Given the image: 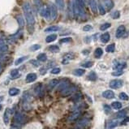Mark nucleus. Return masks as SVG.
I'll list each match as a JSON object with an SVG mask.
<instances>
[{
  "instance_id": "48",
  "label": "nucleus",
  "mask_w": 129,
  "mask_h": 129,
  "mask_svg": "<svg viewBox=\"0 0 129 129\" xmlns=\"http://www.w3.org/2000/svg\"><path fill=\"white\" fill-rule=\"evenodd\" d=\"M119 16H120V13H119V11H116L115 12H113V14H112V18L113 19H118V18H119Z\"/></svg>"
},
{
  "instance_id": "13",
  "label": "nucleus",
  "mask_w": 129,
  "mask_h": 129,
  "mask_svg": "<svg viewBox=\"0 0 129 129\" xmlns=\"http://www.w3.org/2000/svg\"><path fill=\"white\" fill-rule=\"evenodd\" d=\"M88 3H89V7L92 11L94 14H96L97 12V4L96 0H88Z\"/></svg>"
},
{
  "instance_id": "30",
  "label": "nucleus",
  "mask_w": 129,
  "mask_h": 129,
  "mask_svg": "<svg viewBox=\"0 0 129 129\" xmlns=\"http://www.w3.org/2000/svg\"><path fill=\"white\" fill-rule=\"evenodd\" d=\"M49 50L52 53H59V47L56 45H52L49 47Z\"/></svg>"
},
{
  "instance_id": "21",
  "label": "nucleus",
  "mask_w": 129,
  "mask_h": 129,
  "mask_svg": "<svg viewBox=\"0 0 129 129\" xmlns=\"http://www.w3.org/2000/svg\"><path fill=\"white\" fill-rule=\"evenodd\" d=\"M20 92H21V90L19 89V88H11L9 89V95L11 96V97H13V96H16L18 95Z\"/></svg>"
},
{
  "instance_id": "22",
  "label": "nucleus",
  "mask_w": 129,
  "mask_h": 129,
  "mask_svg": "<svg viewBox=\"0 0 129 129\" xmlns=\"http://www.w3.org/2000/svg\"><path fill=\"white\" fill-rule=\"evenodd\" d=\"M55 2H56V5H57V7L59 8V10H63L64 9L65 7V3H64V0H55Z\"/></svg>"
},
{
  "instance_id": "10",
  "label": "nucleus",
  "mask_w": 129,
  "mask_h": 129,
  "mask_svg": "<svg viewBox=\"0 0 129 129\" xmlns=\"http://www.w3.org/2000/svg\"><path fill=\"white\" fill-rule=\"evenodd\" d=\"M69 85H70L69 80H64L61 83H59V86H58V90H59V91L64 90V89H65L66 88L69 87V86H70Z\"/></svg>"
},
{
  "instance_id": "14",
  "label": "nucleus",
  "mask_w": 129,
  "mask_h": 129,
  "mask_svg": "<svg viewBox=\"0 0 129 129\" xmlns=\"http://www.w3.org/2000/svg\"><path fill=\"white\" fill-rule=\"evenodd\" d=\"M118 124V120L115 119H112L107 123V126H106V129H113L115 128V127H117V125Z\"/></svg>"
},
{
  "instance_id": "40",
  "label": "nucleus",
  "mask_w": 129,
  "mask_h": 129,
  "mask_svg": "<svg viewBox=\"0 0 129 129\" xmlns=\"http://www.w3.org/2000/svg\"><path fill=\"white\" fill-rule=\"evenodd\" d=\"M103 108H104V111L106 112L107 115H109V114L111 113V108H110V107L109 105L105 104L104 106H103Z\"/></svg>"
},
{
  "instance_id": "42",
  "label": "nucleus",
  "mask_w": 129,
  "mask_h": 129,
  "mask_svg": "<svg viewBox=\"0 0 129 129\" xmlns=\"http://www.w3.org/2000/svg\"><path fill=\"white\" fill-rule=\"evenodd\" d=\"M98 9H99V12H100V14L101 15H105L106 14V10H105V8H104V7L102 6V4H98Z\"/></svg>"
},
{
  "instance_id": "9",
  "label": "nucleus",
  "mask_w": 129,
  "mask_h": 129,
  "mask_svg": "<svg viewBox=\"0 0 129 129\" xmlns=\"http://www.w3.org/2000/svg\"><path fill=\"white\" fill-rule=\"evenodd\" d=\"M125 26L124 25H119L118 27L117 30H116V33H115V37L117 38H120L121 37L123 36V33L125 32Z\"/></svg>"
},
{
  "instance_id": "25",
  "label": "nucleus",
  "mask_w": 129,
  "mask_h": 129,
  "mask_svg": "<svg viewBox=\"0 0 129 129\" xmlns=\"http://www.w3.org/2000/svg\"><path fill=\"white\" fill-rule=\"evenodd\" d=\"M16 21H17V22H18V24H19V25L21 27H24V24H25L24 19V17L21 16V15H19V16H16Z\"/></svg>"
},
{
  "instance_id": "41",
  "label": "nucleus",
  "mask_w": 129,
  "mask_h": 129,
  "mask_svg": "<svg viewBox=\"0 0 129 129\" xmlns=\"http://www.w3.org/2000/svg\"><path fill=\"white\" fill-rule=\"evenodd\" d=\"M41 49V45H38V44H35V45H32L31 47H30V50L31 51H36V50Z\"/></svg>"
},
{
  "instance_id": "26",
  "label": "nucleus",
  "mask_w": 129,
  "mask_h": 129,
  "mask_svg": "<svg viewBox=\"0 0 129 129\" xmlns=\"http://www.w3.org/2000/svg\"><path fill=\"white\" fill-rule=\"evenodd\" d=\"M85 69H81V68H78V69H75L74 70V72H73V74L75 75H76V76H81L85 74Z\"/></svg>"
},
{
  "instance_id": "51",
  "label": "nucleus",
  "mask_w": 129,
  "mask_h": 129,
  "mask_svg": "<svg viewBox=\"0 0 129 129\" xmlns=\"http://www.w3.org/2000/svg\"><path fill=\"white\" fill-rule=\"evenodd\" d=\"M22 35V31H19L18 32H16L15 35H12L11 37L12 38H15V39H16V38H19L20 37H21Z\"/></svg>"
},
{
  "instance_id": "18",
  "label": "nucleus",
  "mask_w": 129,
  "mask_h": 129,
  "mask_svg": "<svg viewBox=\"0 0 129 129\" xmlns=\"http://www.w3.org/2000/svg\"><path fill=\"white\" fill-rule=\"evenodd\" d=\"M88 123H89V120L88 119V118H83L80 121H79L77 123V126L79 128H85V126L88 125Z\"/></svg>"
},
{
  "instance_id": "11",
  "label": "nucleus",
  "mask_w": 129,
  "mask_h": 129,
  "mask_svg": "<svg viewBox=\"0 0 129 129\" xmlns=\"http://www.w3.org/2000/svg\"><path fill=\"white\" fill-rule=\"evenodd\" d=\"M37 75L36 73H29V74L27 75L26 78H25V80H26L27 83H32V82H34L37 80Z\"/></svg>"
},
{
  "instance_id": "28",
  "label": "nucleus",
  "mask_w": 129,
  "mask_h": 129,
  "mask_svg": "<svg viewBox=\"0 0 129 129\" xmlns=\"http://www.w3.org/2000/svg\"><path fill=\"white\" fill-rule=\"evenodd\" d=\"M115 43H112V44L109 45L108 46H107V48H106V51L108 53H113V52H115Z\"/></svg>"
},
{
  "instance_id": "20",
  "label": "nucleus",
  "mask_w": 129,
  "mask_h": 129,
  "mask_svg": "<svg viewBox=\"0 0 129 129\" xmlns=\"http://www.w3.org/2000/svg\"><path fill=\"white\" fill-rule=\"evenodd\" d=\"M60 83L59 80V79H53L51 80L49 82V84H48V86H49L50 88H53L54 87H56L57 85H59V84Z\"/></svg>"
},
{
  "instance_id": "15",
  "label": "nucleus",
  "mask_w": 129,
  "mask_h": 129,
  "mask_svg": "<svg viewBox=\"0 0 129 129\" xmlns=\"http://www.w3.org/2000/svg\"><path fill=\"white\" fill-rule=\"evenodd\" d=\"M102 97L107 99H112L115 97V93L111 90H106L105 92L102 93Z\"/></svg>"
},
{
  "instance_id": "27",
  "label": "nucleus",
  "mask_w": 129,
  "mask_h": 129,
  "mask_svg": "<svg viewBox=\"0 0 129 129\" xmlns=\"http://www.w3.org/2000/svg\"><path fill=\"white\" fill-rule=\"evenodd\" d=\"M21 76V74H20L19 71L17 69H13L11 72V77L12 79H16V78H18Z\"/></svg>"
},
{
  "instance_id": "53",
  "label": "nucleus",
  "mask_w": 129,
  "mask_h": 129,
  "mask_svg": "<svg viewBox=\"0 0 129 129\" xmlns=\"http://www.w3.org/2000/svg\"><path fill=\"white\" fill-rule=\"evenodd\" d=\"M82 53H83V54H84L87 55V54H89V51H88V50H83Z\"/></svg>"
},
{
  "instance_id": "36",
  "label": "nucleus",
  "mask_w": 129,
  "mask_h": 129,
  "mask_svg": "<svg viewBox=\"0 0 129 129\" xmlns=\"http://www.w3.org/2000/svg\"><path fill=\"white\" fill-rule=\"evenodd\" d=\"M34 4H35L36 8L38 10V11H40V9L43 7L42 0H34Z\"/></svg>"
},
{
  "instance_id": "35",
  "label": "nucleus",
  "mask_w": 129,
  "mask_h": 129,
  "mask_svg": "<svg viewBox=\"0 0 129 129\" xmlns=\"http://www.w3.org/2000/svg\"><path fill=\"white\" fill-rule=\"evenodd\" d=\"M126 115H127V111H126V110H120L118 111V112L116 113V116H117L118 118H125Z\"/></svg>"
},
{
  "instance_id": "45",
  "label": "nucleus",
  "mask_w": 129,
  "mask_h": 129,
  "mask_svg": "<svg viewBox=\"0 0 129 129\" xmlns=\"http://www.w3.org/2000/svg\"><path fill=\"white\" fill-rule=\"evenodd\" d=\"M93 29V27L92 25L90 24H87V25H85L84 28H83V30H84L85 32H88V31H91V30Z\"/></svg>"
},
{
  "instance_id": "47",
  "label": "nucleus",
  "mask_w": 129,
  "mask_h": 129,
  "mask_svg": "<svg viewBox=\"0 0 129 129\" xmlns=\"http://www.w3.org/2000/svg\"><path fill=\"white\" fill-rule=\"evenodd\" d=\"M30 64H32L33 66H35V67H39L40 66V63L37 61V59H32V60H30Z\"/></svg>"
},
{
  "instance_id": "23",
  "label": "nucleus",
  "mask_w": 129,
  "mask_h": 129,
  "mask_svg": "<svg viewBox=\"0 0 129 129\" xmlns=\"http://www.w3.org/2000/svg\"><path fill=\"white\" fill-rule=\"evenodd\" d=\"M56 39H57V35L56 34H50L46 37V38H45V42H46L47 43H50V42H54Z\"/></svg>"
},
{
  "instance_id": "3",
  "label": "nucleus",
  "mask_w": 129,
  "mask_h": 129,
  "mask_svg": "<svg viewBox=\"0 0 129 129\" xmlns=\"http://www.w3.org/2000/svg\"><path fill=\"white\" fill-rule=\"evenodd\" d=\"M75 90H76V87H75V86L70 85L69 87L66 88L65 89L61 91V96H63V97H68V96L71 95L72 93L75 92Z\"/></svg>"
},
{
  "instance_id": "43",
  "label": "nucleus",
  "mask_w": 129,
  "mask_h": 129,
  "mask_svg": "<svg viewBox=\"0 0 129 129\" xmlns=\"http://www.w3.org/2000/svg\"><path fill=\"white\" fill-rule=\"evenodd\" d=\"M7 50H8V46H7V45H0V54H1V53H3V52L7 51Z\"/></svg>"
},
{
  "instance_id": "46",
  "label": "nucleus",
  "mask_w": 129,
  "mask_h": 129,
  "mask_svg": "<svg viewBox=\"0 0 129 129\" xmlns=\"http://www.w3.org/2000/svg\"><path fill=\"white\" fill-rule=\"evenodd\" d=\"M60 72H61V69L59 67H55L54 69H52L50 72H51V74L55 75V74H59V73H60Z\"/></svg>"
},
{
  "instance_id": "44",
  "label": "nucleus",
  "mask_w": 129,
  "mask_h": 129,
  "mask_svg": "<svg viewBox=\"0 0 129 129\" xmlns=\"http://www.w3.org/2000/svg\"><path fill=\"white\" fill-rule=\"evenodd\" d=\"M123 71L122 70H117L115 72H112V75L114 76H119V75H123Z\"/></svg>"
},
{
  "instance_id": "12",
  "label": "nucleus",
  "mask_w": 129,
  "mask_h": 129,
  "mask_svg": "<svg viewBox=\"0 0 129 129\" xmlns=\"http://www.w3.org/2000/svg\"><path fill=\"white\" fill-rule=\"evenodd\" d=\"M80 115H81V112L80 110H75L74 112H72L70 115V116L68 117V120L69 121H74L75 119H77L78 118L80 117Z\"/></svg>"
},
{
  "instance_id": "2",
  "label": "nucleus",
  "mask_w": 129,
  "mask_h": 129,
  "mask_svg": "<svg viewBox=\"0 0 129 129\" xmlns=\"http://www.w3.org/2000/svg\"><path fill=\"white\" fill-rule=\"evenodd\" d=\"M40 15L41 16L44 17V18L46 20V21H50V19L51 18V16H50V10L49 6L47 7H42L41 9H40Z\"/></svg>"
},
{
  "instance_id": "6",
  "label": "nucleus",
  "mask_w": 129,
  "mask_h": 129,
  "mask_svg": "<svg viewBox=\"0 0 129 129\" xmlns=\"http://www.w3.org/2000/svg\"><path fill=\"white\" fill-rule=\"evenodd\" d=\"M11 113H12V110L10 108H7L5 110V112H4V115H3V122L5 124H9V121H10V118H11Z\"/></svg>"
},
{
  "instance_id": "8",
  "label": "nucleus",
  "mask_w": 129,
  "mask_h": 129,
  "mask_svg": "<svg viewBox=\"0 0 129 129\" xmlns=\"http://www.w3.org/2000/svg\"><path fill=\"white\" fill-rule=\"evenodd\" d=\"M34 92L38 97H42L44 95V88L41 84H38L34 88Z\"/></svg>"
},
{
  "instance_id": "54",
  "label": "nucleus",
  "mask_w": 129,
  "mask_h": 129,
  "mask_svg": "<svg viewBox=\"0 0 129 129\" xmlns=\"http://www.w3.org/2000/svg\"><path fill=\"white\" fill-rule=\"evenodd\" d=\"M2 66L0 64V74L2 73Z\"/></svg>"
},
{
  "instance_id": "31",
  "label": "nucleus",
  "mask_w": 129,
  "mask_h": 129,
  "mask_svg": "<svg viewBox=\"0 0 129 129\" xmlns=\"http://www.w3.org/2000/svg\"><path fill=\"white\" fill-rule=\"evenodd\" d=\"M29 59V56H23V57H21L19 58V59H17L16 60V62H15V65H20L21 64H22L23 62H24L25 60Z\"/></svg>"
},
{
  "instance_id": "33",
  "label": "nucleus",
  "mask_w": 129,
  "mask_h": 129,
  "mask_svg": "<svg viewBox=\"0 0 129 129\" xmlns=\"http://www.w3.org/2000/svg\"><path fill=\"white\" fill-rule=\"evenodd\" d=\"M126 65H127L126 64V63H117V64H116L114 67L117 70H122L123 71V68L126 67Z\"/></svg>"
},
{
  "instance_id": "29",
  "label": "nucleus",
  "mask_w": 129,
  "mask_h": 129,
  "mask_svg": "<svg viewBox=\"0 0 129 129\" xmlns=\"http://www.w3.org/2000/svg\"><path fill=\"white\" fill-rule=\"evenodd\" d=\"M37 59L38 61H41V62H45L47 60V56L46 54H45V53H42V54H40L37 55Z\"/></svg>"
},
{
  "instance_id": "34",
  "label": "nucleus",
  "mask_w": 129,
  "mask_h": 129,
  "mask_svg": "<svg viewBox=\"0 0 129 129\" xmlns=\"http://www.w3.org/2000/svg\"><path fill=\"white\" fill-rule=\"evenodd\" d=\"M97 74L94 72H91L88 75V79L89 80H92V81H95L96 80H97Z\"/></svg>"
},
{
  "instance_id": "7",
  "label": "nucleus",
  "mask_w": 129,
  "mask_h": 129,
  "mask_svg": "<svg viewBox=\"0 0 129 129\" xmlns=\"http://www.w3.org/2000/svg\"><path fill=\"white\" fill-rule=\"evenodd\" d=\"M74 58H75V54H73V53H67V54H64V59H63V61H62V64H67L69 63L70 60H72V59H74Z\"/></svg>"
},
{
  "instance_id": "56",
  "label": "nucleus",
  "mask_w": 129,
  "mask_h": 129,
  "mask_svg": "<svg viewBox=\"0 0 129 129\" xmlns=\"http://www.w3.org/2000/svg\"><path fill=\"white\" fill-rule=\"evenodd\" d=\"M1 109H2V107H1V105H0V110H1Z\"/></svg>"
},
{
  "instance_id": "17",
  "label": "nucleus",
  "mask_w": 129,
  "mask_h": 129,
  "mask_svg": "<svg viewBox=\"0 0 129 129\" xmlns=\"http://www.w3.org/2000/svg\"><path fill=\"white\" fill-rule=\"evenodd\" d=\"M103 2H104V5L107 7V8L109 11H110V10L114 7V6H115L114 2L112 0H103Z\"/></svg>"
},
{
  "instance_id": "55",
  "label": "nucleus",
  "mask_w": 129,
  "mask_h": 129,
  "mask_svg": "<svg viewBox=\"0 0 129 129\" xmlns=\"http://www.w3.org/2000/svg\"><path fill=\"white\" fill-rule=\"evenodd\" d=\"M2 101V97H0V102H1Z\"/></svg>"
},
{
  "instance_id": "52",
  "label": "nucleus",
  "mask_w": 129,
  "mask_h": 129,
  "mask_svg": "<svg viewBox=\"0 0 129 129\" xmlns=\"http://www.w3.org/2000/svg\"><path fill=\"white\" fill-rule=\"evenodd\" d=\"M128 122H129V117H127V118H124V119L122 121V124H125V123H127Z\"/></svg>"
},
{
  "instance_id": "37",
  "label": "nucleus",
  "mask_w": 129,
  "mask_h": 129,
  "mask_svg": "<svg viewBox=\"0 0 129 129\" xmlns=\"http://www.w3.org/2000/svg\"><path fill=\"white\" fill-rule=\"evenodd\" d=\"M110 26H111V24L110 23H105V24H103L100 26V30L101 31H105V30L108 29L109 28H110Z\"/></svg>"
},
{
  "instance_id": "50",
  "label": "nucleus",
  "mask_w": 129,
  "mask_h": 129,
  "mask_svg": "<svg viewBox=\"0 0 129 129\" xmlns=\"http://www.w3.org/2000/svg\"><path fill=\"white\" fill-rule=\"evenodd\" d=\"M80 98H81V94H80V93H76V94L73 97L72 100L74 101V102H77V101H79Z\"/></svg>"
},
{
  "instance_id": "49",
  "label": "nucleus",
  "mask_w": 129,
  "mask_h": 129,
  "mask_svg": "<svg viewBox=\"0 0 129 129\" xmlns=\"http://www.w3.org/2000/svg\"><path fill=\"white\" fill-rule=\"evenodd\" d=\"M72 38L71 37H65V38H63L60 40V43H67V42H72Z\"/></svg>"
},
{
  "instance_id": "16",
  "label": "nucleus",
  "mask_w": 129,
  "mask_h": 129,
  "mask_svg": "<svg viewBox=\"0 0 129 129\" xmlns=\"http://www.w3.org/2000/svg\"><path fill=\"white\" fill-rule=\"evenodd\" d=\"M110 36L109 32H105V33H103L102 36L100 37V40L102 43H107L110 41Z\"/></svg>"
},
{
  "instance_id": "24",
  "label": "nucleus",
  "mask_w": 129,
  "mask_h": 129,
  "mask_svg": "<svg viewBox=\"0 0 129 129\" xmlns=\"http://www.w3.org/2000/svg\"><path fill=\"white\" fill-rule=\"evenodd\" d=\"M103 54V50L102 48H97L94 51V56L97 59H99V58L102 57V55Z\"/></svg>"
},
{
  "instance_id": "4",
  "label": "nucleus",
  "mask_w": 129,
  "mask_h": 129,
  "mask_svg": "<svg viewBox=\"0 0 129 129\" xmlns=\"http://www.w3.org/2000/svg\"><path fill=\"white\" fill-rule=\"evenodd\" d=\"M123 81L122 80H113L110 82V87L114 89H118L123 87Z\"/></svg>"
},
{
  "instance_id": "1",
  "label": "nucleus",
  "mask_w": 129,
  "mask_h": 129,
  "mask_svg": "<svg viewBox=\"0 0 129 129\" xmlns=\"http://www.w3.org/2000/svg\"><path fill=\"white\" fill-rule=\"evenodd\" d=\"M23 10H24V17L25 20H26L28 26H29V28H32L33 29V26L35 24V17L32 7L29 2H27L24 3V5H23Z\"/></svg>"
},
{
  "instance_id": "39",
  "label": "nucleus",
  "mask_w": 129,
  "mask_h": 129,
  "mask_svg": "<svg viewBox=\"0 0 129 129\" xmlns=\"http://www.w3.org/2000/svg\"><path fill=\"white\" fill-rule=\"evenodd\" d=\"M93 65V62L92 61H88V62H85L84 63V64H82L81 66L83 67H85V68H89L91 67Z\"/></svg>"
},
{
  "instance_id": "32",
  "label": "nucleus",
  "mask_w": 129,
  "mask_h": 129,
  "mask_svg": "<svg viewBox=\"0 0 129 129\" xmlns=\"http://www.w3.org/2000/svg\"><path fill=\"white\" fill-rule=\"evenodd\" d=\"M111 107H112V108L115 109V110H120L123 106L119 102H114L111 104Z\"/></svg>"
},
{
  "instance_id": "38",
  "label": "nucleus",
  "mask_w": 129,
  "mask_h": 129,
  "mask_svg": "<svg viewBox=\"0 0 129 129\" xmlns=\"http://www.w3.org/2000/svg\"><path fill=\"white\" fill-rule=\"evenodd\" d=\"M118 97L120 98L121 100H123V101H128L129 99V97L127 93H119V95H118Z\"/></svg>"
},
{
  "instance_id": "19",
  "label": "nucleus",
  "mask_w": 129,
  "mask_h": 129,
  "mask_svg": "<svg viewBox=\"0 0 129 129\" xmlns=\"http://www.w3.org/2000/svg\"><path fill=\"white\" fill-rule=\"evenodd\" d=\"M60 29L59 26H57V25H54V26H50L48 27L45 29V32H57Z\"/></svg>"
},
{
  "instance_id": "5",
  "label": "nucleus",
  "mask_w": 129,
  "mask_h": 129,
  "mask_svg": "<svg viewBox=\"0 0 129 129\" xmlns=\"http://www.w3.org/2000/svg\"><path fill=\"white\" fill-rule=\"evenodd\" d=\"M49 7H50V16H51V19L53 20V21H54V20L57 19V17H58L57 7L55 6L54 3H52V2H50Z\"/></svg>"
}]
</instances>
